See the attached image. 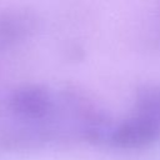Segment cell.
Listing matches in <instances>:
<instances>
[{
	"mask_svg": "<svg viewBox=\"0 0 160 160\" xmlns=\"http://www.w3.org/2000/svg\"><path fill=\"white\" fill-rule=\"evenodd\" d=\"M8 108L24 124H41L52 119L56 111V99L45 86L26 84L11 92Z\"/></svg>",
	"mask_w": 160,
	"mask_h": 160,
	"instance_id": "cell-1",
	"label": "cell"
},
{
	"mask_svg": "<svg viewBox=\"0 0 160 160\" xmlns=\"http://www.w3.org/2000/svg\"><path fill=\"white\" fill-rule=\"evenodd\" d=\"M160 139V128L150 119L135 114L114 126L109 144L122 150H142Z\"/></svg>",
	"mask_w": 160,
	"mask_h": 160,
	"instance_id": "cell-2",
	"label": "cell"
},
{
	"mask_svg": "<svg viewBox=\"0 0 160 160\" xmlns=\"http://www.w3.org/2000/svg\"><path fill=\"white\" fill-rule=\"evenodd\" d=\"M39 19L28 9H10L0 12V55L28 41L38 30Z\"/></svg>",
	"mask_w": 160,
	"mask_h": 160,
	"instance_id": "cell-3",
	"label": "cell"
},
{
	"mask_svg": "<svg viewBox=\"0 0 160 160\" xmlns=\"http://www.w3.org/2000/svg\"><path fill=\"white\" fill-rule=\"evenodd\" d=\"M135 114L142 115L160 128V84H145L135 92Z\"/></svg>",
	"mask_w": 160,
	"mask_h": 160,
	"instance_id": "cell-4",
	"label": "cell"
}]
</instances>
